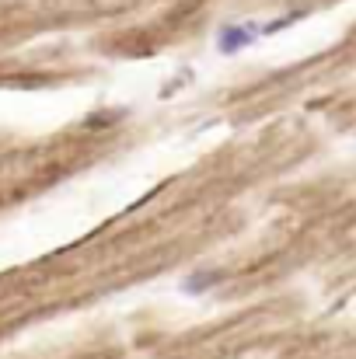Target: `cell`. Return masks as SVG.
I'll list each match as a JSON object with an SVG mask.
<instances>
[{"instance_id":"obj_1","label":"cell","mask_w":356,"mask_h":359,"mask_svg":"<svg viewBox=\"0 0 356 359\" xmlns=\"http://www.w3.org/2000/svg\"><path fill=\"white\" fill-rule=\"evenodd\" d=\"M258 39H262V25L258 21H235V25H224L217 32V49L224 56H235V53H241L244 46H251Z\"/></svg>"},{"instance_id":"obj_2","label":"cell","mask_w":356,"mask_h":359,"mask_svg":"<svg viewBox=\"0 0 356 359\" xmlns=\"http://www.w3.org/2000/svg\"><path fill=\"white\" fill-rule=\"evenodd\" d=\"M213 283H220V272H203V276H189L185 283H182V290L185 293H192V297H199L203 290H210Z\"/></svg>"}]
</instances>
